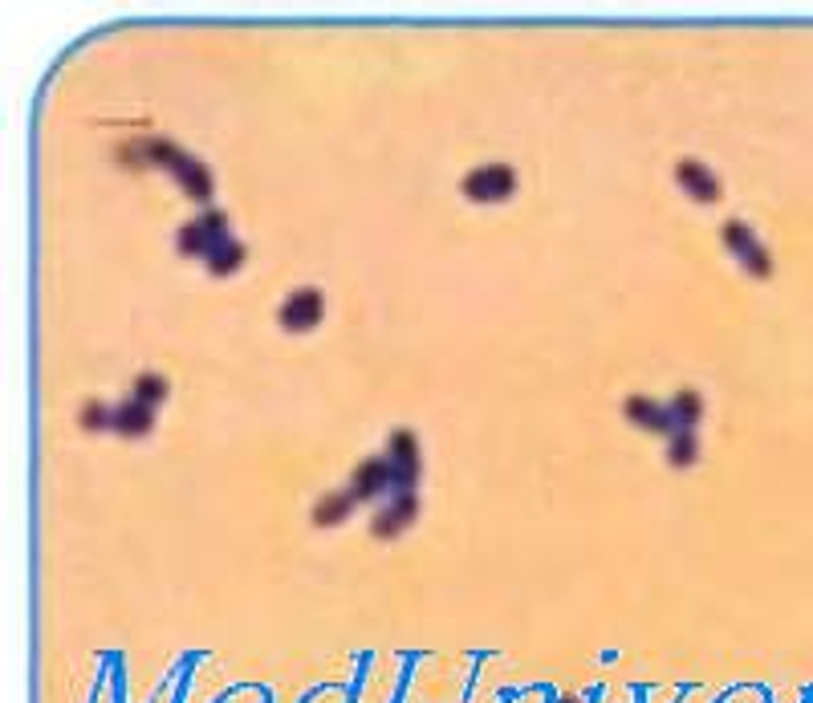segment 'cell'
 <instances>
[{
  "label": "cell",
  "instance_id": "7a4b0ae2",
  "mask_svg": "<svg viewBox=\"0 0 813 703\" xmlns=\"http://www.w3.org/2000/svg\"><path fill=\"white\" fill-rule=\"evenodd\" d=\"M517 191V171L509 163H484L464 175V196L472 204H505Z\"/></svg>",
  "mask_w": 813,
  "mask_h": 703
},
{
  "label": "cell",
  "instance_id": "8fae6325",
  "mask_svg": "<svg viewBox=\"0 0 813 703\" xmlns=\"http://www.w3.org/2000/svg\"><path fill=\"white\" fill-rule=\"evenodd\" d=\"M627 419L635 423V427H643V431H667L675 419H671V411H663L655 399H647V395H631L627 399Z\"/></svg>",
  "mask_w": 813,
  "mask_h": 703
},
{
  "label": "cell",
  "instance_id": "6da1fadb",
  "mask_svg": "<svg viewBox=\"0 0 813 703\" xmlns=\"http://www.w3.org/2000/svg\"><path fill=\"white\" fill-rule=\"evenodd\" d=\"M118 159L131 163V167H167V171L183 183V191H187L192 200H208V196H212V175H208V167L196 163V159H187L183 151H175V143L147 139V143H135V147H122Z\"/></svg>",
  "mask_w": 813,
  "mask_h": 703
},
{
  "label": "cell",
  "instance_id": "9a60e30c",
  "mask_svg": "<svg viewBox=\"0 0 813 703\" xmlns=\"http://www.w3.org/2000/svg\"><path fill=\"white\" fill-rule=\"evenodd\" d=\"M700 415H704V399H700V391H679V395H675V403H671V419H679L683 427H692Z\"/></svg>",
  "mask_w": 813,
  "mask_h": 703
},
{
  "label": "cell",
  "instance_id": "30bf717a",
  "mask_svg": "<svg viewBox=\"0 0 813 703\" xmlns=\"http://www.w3.org/2000/svg\"><path fill=\"white\" fill-rule=\"evenodd\" d=\"M395 480H391V464L387 460H366V464H358V472H354V480H350V492L358 496V500H366V496H379L383 488H391Z\"/></svg>",
  "mask_w": 813,
  "mask_h": 703
},
{
  "label": "cell",
  "instance_id": "52a82bcc",
  "mask_svg": "<svg viewBox=\"0 0 813 703\" xmlns=\"http://www.w3.org/2000/svg\"><path fill=\"white\" fill-rule=\"evenodd\" d=\"M415 513H419V504H415V496L411 492H403V496H395L379 517H374V525H370V533L379 537V541H391V537H399L411 521H415Z\"/></svg>",
  "mask_w": 813,
  "mask_h": 703
},
{
  "label": "cell",
  "instance_id": "5bb4252c",
  "mask_svg": "<svg viewBox=\"0 0 813 703\" xmlns=\"http://www.w3.org/2000/svg\"><path fill=\"white\" fill-rule=\"evenodd\" d=\"M240 265H244V244H240V240H232V236H228V240H220V244H216V252L208 257V269H212L216 277H232Z\"/></svg>",
  "mask_w": 813,
  "mask_h": 703
},
{
  "label": "cell",
  "instance_id": "7c38bea8",
  "mask_svg": "<svg viewBox=\"0 0 813 703\" xmlns=\"http://www.w3.org/2000/svg\"><path fill=\"white\" fill-rule=\"evenodd\" d=\"M696 456H700V439L692 435V427H679V431L671 435V443H667V460H671V468H692Z\"/></svg>",
  "mask_w": 813,
  "mask_h": 703
},
{
  "label": "cell",
  "instance_id": "4fadbf2b",
  "mask_svg": "<svg viewBox=\"0 0 813 703\" xmlns=\"http://www.w3.org/2000/svg\"><path fill=\"white\" fill-rule=\"evenodd\" d=\"M354 492H330V496H322L318 500V508H314V525H338V521H346V513L354 508Z\"/></svg>",
  "mask_w": 813,
  "mask_h": 703
},
{
  "label": "cell",
  "instance_id": "ac0fdd59",
  "mask_svg": "<svg viewBox=\"0 0 813 703\" xmlns=\"http://www.w3.org/2000/svg\"><path fill=\"white\" fill-rule=\"evenodd\" d=\"M561 703H582V699L578 695H561Z\"/></svg>",
  "mask_w": 813,
  "mask_h": 703
},
{
  "label": "cell",
  "instance_id": "3957f363",
  "mask_svg": "<svg viewBox=\"0 0 813 703\" xmlns=\"http://www.w3.org/2000/svg\"><path fill=\"white\" fill-rule=\"evenodd\" d=\"M277 317H281V330H289V334H309V330H318V322L326 317V297H322L318 289H297V293H289V297L281 301Z\"/></svg>",
  "mask_w": 813,
  "mask_h": 703
},
{
  "label": "cell",
  "instance_id": "2e32d148",
  "mask_svg": "<svg viewBox=\"0 0 813 703\" xmlns=\"http://www.w3.org/2000/svg\"><path fill=\"white\" fill-rule=\"evenodd\" d=\"M167 391H171V387H167V378H163V374H143V378L135 382V399L147 403L151 411H155V403L167 399Z\"/></svg>",
  "mask_w": 813,
  "mask_h": 703
},
{
  "label": "cell",
  "instance_id": "ba28073f",
  "mask_svg": "<svg viewBox=\"0 0 813 703\" xmlns=\"http://www.w3.org/2000/svg\"><path fill=\"white\" fill-rule=\"evenodd\" d=\"M387 464H391V480L395 484H415L419 476V452H415V435L411 431H395L391 435V452H387Z\"/></svg>",
  "mask_w": 813,
  "mask_h": 703
},
{
  "label": "cell",
  "instance_id": "9c48e42d",
  "mask_svg": "<svg viewBox=\"0 0 813 703\" xmlns=\"http://www.w3.org/2000/svg\"><path fill=\"white\" fill-rule=\"evenodd\" d=\"M151 427H155V411L147 403H139V399H127L114 411V431L127 435V439H143Z\"/></svg>",
  "mask_w": 813,
  "mask_h": 703
},
{
  "label": "cell",
  "instance_id": "e0dca14e",
  "mask_svg": "<svg viewBox=\"0 0 813 703\" xmlns=\"http://www.w3.org/2000/svg\"><path fill=\"white\" fill-rule=\"evenodd\" d=\"M78 423H82L86 431H106V427H114V411H110L106 403H98V399H86Z\"/></svg>",
  "mask_w": 813,
  "mask_h": 703
},
{
  "label": "cell",
  "instance_id": "8992f818",
  "mask_svg": "<svg viewBox=\"0 0 813 703\" xmlns=\"http://www.w3.org/2000/svg\"><path fill=\"white\" fill-rule=\"evenodd\" d=\"M675 183H679L696 204H716V200L724 196L716 171H712L708 163H700V159H679V163H675Z\"/></svg>",
  "mask_w": 813,
  "mask_h": 703
},
{
  "label": "cell",
  "instance_id": "277c9868",
  "mask_svg": "<svg viewBox=\"0 0 813 703\" xmlns=\"http://www.w3.org/2000/svg\"><path fill=\"white\" fill-rule=\"evenodd\" d=\"M724 244L736 252V261H740V269L744 273H753V277H769L773 273V257L761 248V240H757V232L748 228V224H740V220H728L724 224Z\"/></svg>",
  "mask_w": 813,
  "mask_h": 703
},
{
  "label": "cell",
  "instance_id": "5b68a950",
  "mask_svg": "<svg viewBox=\"0 0 813 703\" xmlns=\"http://www.w3.org/2000/svg\"><path fill=\"white\" fill-rule=\"evenodd\" d=\"M220 240H228V220L220 212H208V216L179 228V252L183 257H212Z\"/></svg>",
  "mask_w": 813,
  "mask_h": 703
}]
</instances>
